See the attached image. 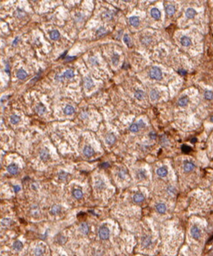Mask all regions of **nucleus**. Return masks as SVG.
Masks as SVG:
<instances>
[{"instance_id": "obj_1", "label": "nucleus", "mask_w": 213, "mask_h": 256, "mask_svg": "<svg viewBox=\"0 0 213 256\" xmlns=\"http://www.w3.org/2000/svg\"><path fill=\"white\" fill-rule=\"evenodd\" d=\"M149 75L152 79H156V80H160L162 78L161 70L157 66H153L151 69V70L149 71Z\"/></svg>"}, {"instance_id": "obj_2", "label": "nucleus", "mask_w": 213, "mask_h": 256, "mask_svg": "<svg viewBox=\"0 0 213 256\" xmlns=\"http://www.w3.org/2000/svg\"><path fill=\"white\" fill-rule=\"evenodd\" d=\"M99 237L102 239H107L109 237V229L106 226H102L99 229Z\"/></svg>"}, {"instance_id": "obj_3", "label": "nucleus", "mask_w": 213, "mask_h": 256, "mask_svg": "<svg viewBox=\"0 0 213 256\" xmlns=\"http://www.w3.org/2000/svg\"><path fill=\"white\" fill-rule=\"evenodd\" d=\"M83 153H84V156H86L87 157H91L94 154V149H92V146H86L84 148Z\"/></svg>"}, {"instance_id": "obj_4", "label": "nucleus", "mask_w": 213, "mask_h": 256, "mask_svg": "<svg viewBox=\"0 0 213 256\" xmlns=\"http://www.w3.org/2000/svg\"><path fill=\"white\" fill-rule=\"evenodd\" d=\"M7 170L11 175H16L18 172V167L15 164H11L7 166Z\"/></svg>"}, {"instance_id": "obj_5", "label": "nucleus", "mask_w": 213, "mask_h": 256, "mask_svg": "<svg viewBox=\"0 0 213 256\" xmlns=\"http://www.w3.org/2000/svg\"><path fill=\"white\" fill-rule=\"evenodd\" d=\"M191 236L193 237L194 239H199L200 237V231H199V228L196 227V226H194L191 229Z\"/></svg>"}, {"instance_id": "obj_6", "label": "nucleus", "mask_w": 213, "mask_h": 256, "mask_svg": "<svg viewBox=\"0 0 213 256\" xmlns=\"http://www.w3.org/2000/svg\"><path fill=\"white\" fill-rule=\"evenodd\" d=\"M115 141H116V137L113 134H109L106 136V139H105V142L108 145H112L113 144H115Z\"/></svg>"}, {"instance_id": "obj_7", "label": "nucleus", "mask_w": 213, "mask_h": 256, "mask_svg": "<svg viewBox=\"0 0 213 256\" xmlns=\"http://www.w3.org/2000/svg\"><path fill=\"white\" fill-rule=\"evenodd\" d=\"M40 157L41 158V160L43 161L47 160L50 157V155H49V152L47 149H42L40 152Z\"/></svg>"}, {"instance_id": "obj_8", "label": "nucleus", "mask_w": 213, "mask_h": 256, "mask_svg": "<svg viewBox=\"0 0 213 256\" xmlns=\"http://www.w3.org/2000/svg\"><path fill=\"white\" fill-rule=\"evenodd\" d=\"M144 199H145L144 196H143L142 193H135V194L133 196V201H134L135 203H138L143 202V201H144Z\"/></svg>"}, {"instance_id": "obj_9", "label": "nucleus", "mask_w": 213, "mask_h": 256, "mask_svg": "<svg viewBox=\"0 0 213 256\" xmlns=\"http://www.w3.org/2000/svg\"><path fill=\"white\" fill-rule=\"evenodd\" d=\"M84 86L87 89H90L91 87H93L94 85V82L93 80L92 79V78H90L89 76H87L85 77L84 79Z\"/></svg>"}, {"instance_id": "obj_10", "label": "nucleus", "mask_w": 213, "mask_h": 256, "mask_svg": "<svg viewBox=\"0 0 213 256\" xmlns=\"http://www.w3.org/2000/svg\"><path fill=\"white\" fill-rule=\"evenodd\" d=\"M80 231L82 234H87L89 233V225L87 224L86 222H82L80 225Z\"/></svg>"}, {"instance_id": "obj_11", "label": "nucleus", "mask_w": 213, "mask_h": 256, "mask_svg": "<svg viewBox=\"0 0 213 256\" xmlns=\"http://www.w3.org/2000/svg\"><path fill=\"white\" fill-rule=\"evenodd\" d=\"M194 167H195V165L190 162H186L184 165V170L185 172L192 171L194 169Z\"/></svg>"}, {"instance_id": "obj_12", "label": "nucleus", "mask_w": 213, "mask_h": 256, "mask_svg": "<svg viewBox=\"0 0 213 256\" xmlns=\"http://www.w3.org/2000/svg\"><path fill=\"white\" fill-rule=\"evenodd\" d=\"M129 22L130 24L132 25L133 27H137L140 24V20L137 17L133 16V17H130L129 18Z\"/></svg>"}, {"instance_id": "obj_13", "label": "nucleus", "mask_w": 213, "mask_h": 256, "mask_svg": "<svg viewBox=\"0 0 213 256\" xmlns=\"http://www.w3.org/2000/svg\"><path fill=\"white\" fill-rule=\"evenodd\" d=\"M151 14L152 17H153L156 20H159L161 17V12L157 8H153L151 10Z\"/></svg>"}, {"instance_id": "obj_14", "label": "nucleus", "mask_w": 213, "mask_h": 256, "mask_svg": "<svg viewBox=\"0 0 213 256\" xmlns=\"http://www.w3.org/2000/svg\"><path fill=\"white\" fill-rule=\"evenodd\" d=\"M151 242L152 240L151 237L146 236L145 237H143V240H142V245L144 248H148L151 245Z\"/></svg>"}, {"instance_id": "obj_15", "label": "nucleus", "mask_w": 213, "mask_h": 256, "mask_svg": "<svg viewBox=\"0 0 213 256\" xmlns=\"http://www.w3.org/2000/svg\"><path fill=\"white\" fill-rule=\"evenodd\" d=\"M157 174L160 177H164L168 174V170L164 167H161L157 170Z\"/></svg>"}, {"instance_id": "obj_16", "label": "nucleus", "mask_w": 213, "mask_h": 256, "mask_svg": "<svg viewBox=\"0 0 213 256\" xmlns=\"http://www.w3.org/2000/svg\"><path fill=\"white\" fill-rule=\"evenodd\" d=\"M156 208L159 214H164L166 211V207L164 203H158L156 206Z\"/></svg>"}, {"instance_id": "obj_17", "label": "nucleus", "mask_w": 213, "mask_h": 256, "mask_svg": "<svg viewBox=\"0 0 213 256\" xmlns=\"http://www.w3.org/2000/svg\"><path fill=\"white\" fill-rule=\"evenodd\" d=\"M36 111L37 113H38L39 115H42V114H44V113H45V111H46V108H45V107L44 106V105L42 104V103H40V104H38V105H37Z\"/></svg>"}, {"instance_id": "obj_18", "label": "nucleus", "mask_w": 213, "mask_h": 256, "mask_svg": "<svg viewBox=\"0 0 213 256\" xmlns=\"http://www.w3.org/2000/svg\"><path fill=\"white\" fill-rule=\"evenodd\" d=\"M28 76V74L25 71V70H24L23 69H19L18 71L17 72V76L18 79H25L26 76Z\"/></svg>"}, {"instance_id": "obj_19", "label": "nucleus", "mask_w": 213, "mask_h": 256, "mask_svg": "<svg viewBox=\"0 0 213 256\" xmlns=\"http://www.w3.org/2000/svg\"><path fill=\"white\" fill-rule=\"evenodd\" d=\"M23 248V245L22 242H20V240H17L14 242L13 244V249L15 251H20Z\"/></svg>"}, {"instance_id": "obj_20", "label": "nucleus", "mask_w": 213, "mask_h": 256, "mask_svg": "<svg viewBox=\"0 0 213 256\" xmlns=\"http://www.w3.org/2000/svg\"><path fill=\"white\" fill-rule=\"evenodd\" d=\"M175 11H176V9H175L174 6L171 5V4H169V5L166 6V14H168V15H169V16L173 15V14L175 13Z\"/></svg>"}, {"instance_id": "obj_21", "label": "nucleus", "mask_w": 213, "mask_h": 256, "mask_svg": "<svg viewBox=\"0 0 213 256\" xmlns=\"http://www.w3.org/2000/svg\"><path fill=\"white\" fill-rule=\"evenodd\" d=\"M196 11L192 8H189L186 12V16L187 18H189V19H191L193 18L195 15H196Z\"/></svg>"}, {"instance_id": "obj_22", "label": "nucleus", "mask_w": 213, "mask_h": 256, "mask_svg": "<svg viewBox=\"0 0 213 256\" xmlns=\"http://www.w3.org/2000/svg\"><path fill=\"white\" fill-rule=\"evenodd\" d=\"M60 37V33L58 30H53L50 32V38L51 39L53 40H58Z\"/></svg>"}, {"instance_id": "obj_23", "label": "nucleus", "mask_w": 213, "mask_h": 256, "mask_svg": "<svg viewBox=\"0 0 213 256\" xmlns=\"http://www.w3.org/2000/svg\"><path fill=\"white\" fill-rule=\"evenodd\" d=\"M181 43L184 46H189V45H191V41L189 38H188L187 36H183L182 38H181Z\"/></svg>"}, {"instance_id": "obj_24", "label": "nucleus", "mask_w": 213, "mask_h": 256, "mask_svg": "<svg viewBox=\"0 0 213 256\" xmlns=\"http://www.w3.org/2000/svg\"><path fill=\"white\" fill-rule=\"evenodd\" d=\"M189 103V98L187 97H183L182 98H180L178 101V104L181 107H184Z\"/></svg>"}, {"instance_id": "obj_25", "label": "nucleus", "mask_w": 213, "mask_h": 256, "mask_svg": "<svg viewBox=\"0 0 213 256\" xmlns=\"http://www.w3.org/2000/svg\"><path fill=\"white\" fill-rule=\"evenodd\" d=\"M74 111H75V110H74L73 106H71V105H67L64 108V110H63V112H64L65 114L68 115H70L71 114H73L74 113Z\"/></svg>"}, {"instance_id": "obj_26", "label": "nucleus", "mask_w": 213, "mask_h": 256, "mask_svg": "<svg viewBox=\"0 0 213 256\" xmlns=\"http://www.w3.org/2000/svg\"><path fill=\"white\" fill-rule=\"evenodd\" d=\"M73 196L77 199H80L83 197V192L80 189H74L73 191Z\"/></svg>"}, {"instance_id": "obj_27", "label": "nucleus", "mask_w": 213, "mask_h": 256, "mask_svg": "<svg viewBox=\"0 0 213 256\" xmlns=\"http://www.w3.org/2000/svg\"><path fill=\"white\" fill-rule=\"evenodd\" d=\"M60 211H61V206L58 204H55L51 207V213L53 215H56V214H58Z\"/></svg>"}, {"instance_id": "obj_28", "label": "nucleus", "mask_w": 213, "mask_h": 256, "mask_svg": "<svg viewBox=\"0 0 213 256\" xmlns=\"http://www.w3.org/2000/svg\"><path fill=\"white\" fill-rule=\"evenodd\" d=\"M73 76H74V73L72 69H67V70L65 71L64 73H63V76L67 79H71V78L73 77Z\"/></svg>"}, {"instance_id": "obj_29", "label": "nucleus", "mask_w": 213, "mask_h": 256, "mask_svg": "<svg viewBox=\"0 0 213 256\" xmlns=\"http://www.w3.org/2000/svg\"><path fill=\"white\" fill-rule=\"evenodd\" d=\"M150 97H151V100H156L159 98V94L158 93V91H156V90H153L151 91Z\"/></svg>"}, {"instance_id": "obj_30", "label": "nucleus", "mask_w": 213, "mask_h": 256, "mask_svg": "<svg viewBox=\"0 0 213 256\" xmlns=\"http://www.w3.org/2000/svg\"><path fill=\"white\" fill-rule=\"evenodd\" d=\"M44 253V249L41 247V246H37L35 250H34V253L36 256H40L42 255Z\"/></svg>"}, {"instance_id": "obj_31", "label": "nucleus", "mask_w": 213, "mask_h": 256, "mask_svg": "<svg viewBox=\"0 0 213 256\" xmlns=\"http://www.w3.org/2000/svg\"><path fill=\"white\" fill-rule=\"evenodd\" d=\"M135 97L137 99V100H143V98L145 97V93H143V91L142 90H138L135 93Z\"/></svg>"}, {"instance_id": "obj_32", "label": "nucleus", "mask_w": 213, "mask_h": 256, "mask_svg": "<svg viewBox=\"0 0 213 256\" xmlns=\"http://www.w3.org/2000/svg\"><path fill=\"white\" fill-rule=\"evenodd\" d=\"M103 18L106 20H110L113 17V14L111 11H106L103 13Z\"/></svg>"}, {"instance_id": "obj_33", "label": "nucleus", "mask_w": 213, "mask_h": 256, "mask_svg": "<svg viewBox=\"0 0 213 256\" xmlns=\"http://www.w3.org/2000/svg\"><path fill=\"white\" fill-rule=\"evenodd\" d=\"M10 224H11V220L9 219L4 218V219L1 220V225L2 226V227H7L10 225Z\"/></svg>"}, {"instance_id": "obj_34", "label": "nucleus", "mask_w": 213, "mask_h": 256, "mask_svg": "<svg viewBox=\"0 0 213 256\" xmlns=\"http://www.w3.org/2000/svg\"><path fill=\"white\" fill-rule=\"evenodd\" d=\"M20 120V118L17 115H12L10 117V122L12 124H17V123H19Z\"/></svg>"}, {"instance_id": "obj_35", "label": "nucleus", "mask_w": 213, "mask_h": 256, "mask_svg": "<svg viewBox=\"0 0 213 256\" xmlns=\"http://www.w3.org/2000/svg\"><path fill=\"white\" fill-rule=\"evenodd\" d=\"M129 129L131 132H133V133L137 132L138 130H139V126H138V124H132V125L130 126Z\"/></svg>"}, {"instance_id": "obj_36", "label": "nucleus", "mask_w": 213, "mask_h": 256, "mask_svg": "<svg viewBox=\"0 0 213 256\" xmlns=\"http://www.w3.org/2000/svg\"><path fill=\"white\" fill-rule=\"evenodd\" d=\"M123 41L127 46H130L131 45V39H130V38L129 35L127 34H125L124 35Z\"/></svg>"}, {"instance_id": "obj_37", "label": "nucleus", "mask_w": 213, "mask_h": 256, "mask_svg": "<svg viewBox=\"0 0 213 256\" xmlns=\"http://www.w3.org/2000/svg\"><path fill=\"white\" fill-rule=\"evenodd\" d=\"M106 29L103 28V27H101V28H99L97 30V36H102V35H104V34H106Z\"/></svg>"}, {"instance_id": "obj_38", "label": "nucleus", "mask_w": 213, "mask_h": 256, "mask_svg": "<svg viewBox=\"0 0 213 256\" xmlns=\"http://www.w3.org/2000/svg\"><path fill=\"white\" fill-rule=\"evenodd\" d=\"M95 186L98 189H102L104 188V182L101 180H99L97 181H96L95 183Z\"/></svg>"}, {"instance_id": "obj_39", "label": "nucleus", "mask_w": 213, "mask_h": 256, "mask_svg": "<svg viewBox=\"0 0 213 256\" xmlns=\"http://www.w3.org/2000/svg\"><path fill=\"white\" fill-rule=\"evenodd\" d=\"M205 97L207 100H212L213 99V93L212 91L207 90L205 93Z\"/></svg>"}, {"instance_id": "obj_40", "label": "nucleus", "mask_w": 213, "mask_h": 256, "mask_svg": "<svg viewBox=\"0 0 213 256\" xmlns=\"http://www.w3.org/2000/svg\"><path fill=\"white\" fill-rule=\"evenodd\" d=\"M67 176H68L67 173H66V172H65L61 171V172H59L58 177H59V179H60V180H66V178H67Z\"/></svg>"}, {"instance_id": "obj_41", "label": "nucleus", "mask_w": 213, "mask_h": 256, "mask_svg": "<svg viewBox=\"0 0 213 256\" xmlns=\"http://www.w3.org/2000/svg\"><path fill=\"white\" fill-rule=\"evenodd\" d=\"M112 63L115 65H117L119 63V56L117 54H115L112 57Z\"/></svg>"}, {"instance_id": "obj_42", "label": "nucleus", "mask_w": 213, "mask_h": 256, "mask_svg": "<svg viewBox=\"0 0 213 256\" xmlns=\"http://www.w3.org/2000/svg\"><path fill=\"white\" fill-rule=\"evenodd\" d=\"M191 150V147L187 146V145H183V146H182V151L183 152H184V153H189V152H190Z\"/></svg>"}, {"instance_id": "obj_43", "label": "nucleus", "mask_w": 213, "mask_h": 256, "mask_svg": "<svg viewBox=\"0 0 213 256\" xmlns=\"http://www.w3.org/2000/svg\"><path fill=\"white\" fill-rule=\"evenodd\" d=\"M137 177H138V178L139 179H144V178H146V173H145V172L144 171H143V170H140L139 172H138V174H137Z\"/></svg>"}, {"instance_id": "obj_44", "label": "nucleus", "mask_w": 213, "mask_h": 256, "mask_svg": "<svg viewBox=\"0 0 213 256\" xmlns=\"http://www.w3.org/2000/svg\"><path fill=\"white\" fill-rule=\"evenodd\" d=\"M118 175H119V177H121V178H125V171H124L123 170H120V172H119Z\"/></svg>"}, {"instance_id": "obj_45", "label": "nucleus", "mask_w": 213, "mask_h": 256, "mask_svg": "<svg viewBox=\"0 0 213 256\" xmlns=\"http://www.w3.org/2000/svg\"><path fill=\"white\" fill-rule=\"evenodd\" d=\"M167 191H168L169 194H174V193H175V189H174L173 187H171V186H169V187H168Z\"/></svg>"}, {"instance_id": "obj_46", "label": "nucleus", "mask_w": 213, "mask_h": 256, "mask_svg": "<svg viewBox=\"0 0 213 256\" xmlns=\"http://www.w3.org/2000/svg\"><path fill=\"white\" fill-rule=\"evenodd\" d=\"M138 126H139V128H143V127H145V126H146V124H145V123L143 122L142 120H140V121H138Z\"/></svg>"}, {"instance_id": "obj_47", "label": "nucleus", "mask_w": 213, "mask_h": 256, "mask_svg": "<svg viewBox=\"0 0 213 256\" xmlns=\"http://www.w3.org/2000/svg\"><path fill=\"white\" fill-rule=\"evenodd\" d=\"M149 136H150V138L151 139H155L156 138V134L154 132H151L149 134Z\"/></svg>"}, {"instance_id": "obj_48", "label": "nucleus", "mask_w": 213, "mask_h": 256, "mask_svg": "<svg viewBox=\"0 0 213 256\" xmlns=\"http://www.w3.org/2000/svg\"><path fill=\"white\" fill-rule=\"evenodd\" d=\"M21 190V188H20V186H14V191L15 192V193H17V192H19Z\"/></svg>"}, {"instance_id": "obj_49", "label": "nucleus", "mask_w": 213, "mask_h": 256, "mask_svg": "<svg viewBox=\"0 0 213 256\" xmlns=\"http://www.w3.org/2000/svg\"><path fill=\"white\" fill-rule=\"evenodd\" d=\"M109 166V165L108 162H104V163L102 164V165L100 167H104V168H106V167H108Z\"/></svg>"}, {"instance_id": "obj_50", "label": "nucleus", "mask_w": 213, "mask_h": 256, "mask_svg": "<svg viewBox=\"0 0 213 256\" xmlns=\"http://www.w3.org/2000/svg\"><path fill=\"white\" fill-rule=\"evenodd\" d=\"M179 73L182 75H185L187 72H186L185 70H183V69H181V70H179Z\"/></svg>"}, {"instance_id": "obj_51", "label": "nucleus", "mask_w": 213, "mask_h": 256, "mask_svg": "<svg viewBox=\"0 0 213 256\" xmlns=\"http://www.w3.org/2000/svg\"><path fill=\"white\" fill-rule=\"evenodd\" d=\"M75 59V57H67V58H66V59L67 60V61H71L72 59Z\"/></svg>"}, {"instance_id": "obj_52", "label": "nucleus", "mask_w": 213, "mask_h": 256, "mask_svg": "<svg viewBox=\"0 0 213 256\" xmlns=\"http://www.w3.org/2000/svg\"><path fill=\"white\" fill-rule=\"evenodd\" d=\"M17 40H18V37H17V38H15V40H14V41H13V45H16V44H17Z\"/></svg>"}, {"instance_id": "obj_53", "label": "nucleus", "mask_w": 213, "mask_h": 256, "mask_svg": "<svg viewBox=\"0 0 213 256\" xmlns=\"http://www.w3.org/2000/svg\"><path fill=\"white\" fill-rule=\"evenodd\" d=\"M62 77H63L62 76H56V79H58V80H62Z\"/></svg>"}, {"instance_id": "obj_54", "label": "nucleus", "mask_w": 213, "mask_h": 256, "mask_svg": "<svg viewBox=\"0 0 213 256\" xmlns=\"http://www.w3.org/2000/svg\"><path fill=\"white\" fill-rule=\"evenodd\" d=\"M195 141H196V138H194V139H191V142H192V143H194Z\"/></svg>"}, {"instance_id": "obj_55", "label": "nucleus", "mask_w": 213, "mask_h": 256, "mask_svg": "<svg viewBox=\"0 0 213 256\" xmlns=\"http://www.w3.org/2000/svg\"><path fill=\"white\" fill-rule=\"evenodd\" d=\"M210 120H211V121H212V122H213V116H212V118H211Z\"/></svg>"}]
</instances>
